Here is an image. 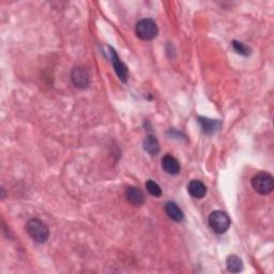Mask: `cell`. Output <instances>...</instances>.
Wrapping results in <instances>:
<instances>
[{"label": "cell", "instance_id": "4fadbf2b", "mask_svg": "<svg viewBox=\"0 0 274 274\" xmlns=\"http://www.w3.org/2000/svg\"><path fill=\"white\" fill-rule=\"evenodd\" d=\"M144 149L150 155H157L160 152V144L153 135H148L144 139Z\"/></svg>", "mask_w": 274, "mask_h": 274}, {"label": "cell", "instance_id": "ba28073f", "mask_svg": "<svg viewBox=\"0 0 274 274\" xmlns=\"http://www.w3.org/2000/svg\"><path fill=\"white\" fill-rule=\"evenodd\" d=\"M162 168L168 175L176 176L180 172V163L171 154H166L162 159Z\"/></svg>", "mask_w": 274, "mask_h": 274}, {"label": "cell", "instance_id": "8992f818", "mask_svg": "<svg viewBox=\"0 0 274 274\" xmlns=\"http://www.w3.org/2000/svg\"><path fill=\"white\" fill-rule=\"evenodd\" d=\"M108 48H109L111 64H113V66H114L116 74L118 75V77L120 78V80H122L123 83H127L128 75H129V71H128L127 66L121 61V59L119 58V56H118V54L116 53V51L113 47H108Z\"/></svg>", "mask_w": 274, "mask_h": 274}, {"label": "cell", "instance_id": "7c38bea8", "mask_svg": "<svg viewBox=\"0 0 274 274\" xmlns=\"http://www.w3.org/2000/svg\"><path fill=\"white\" fill-rule=\"evenodd\" d=\"M226 268L228 272L239 273L243 270V261L237 255H230L226 259Z\"/></svg>", "mask_w": 274, "mask_h": 274}, {"label": "cell", "instance_id": "9c48e42d", "mask_svg": "<svg viewBox=\"0 0 274 274\" xmlns=\"http://www.w3.org/2000/svg\"><path fill=\"white\" fill-rule=\"evenodd\" d=\"M198 123L201 124V127L206 134H213L216 131H219L221 128V122L219 120L210 119V118L205 117H198Z\"/></svg>", "mask_w": 274, "mask_h": 274}, {"label": "cell", "instance_id": "6da1fadb", "mask_svg": "<svg viewBox=\"0 0 274 274\" xmlns=\"http://www.w3.org/2000/svg\"><path fill=\"white\" fill-rule=\"evenodd\" d=\"M28 235L38 243H44L49 237L48 227L39 219H30L26 223Z\"/></svg>", "mask_w": 274, "mask_h": 274}, {"label": "cell", "instance_id": "52a82bcc", "mask_svg": "<svg viewBox=\"0 0 274 274\" xmlns=\"http://www.w3.org/2000/svg\"><path fill=\"white\" fill-rule=\"evenodd\" d=\"M126 197L127 201L135 206V207H140L145 204V195L141 192L140 189L136 188V186H129L126 190Z\"/></svg>", "mask_w": 274, "mask_h": 274}, {"label": "cell", "instance_id": "30bf717a", "mask_svg": "<svg viewBox=\"0 0 274 274\" xmlns=\"http://www.w3.org/2000/svg\"><path fill=\"white\" fill-rule=\"evenodd\" d=\"M165 212L171 220L175 222H182L184 220L183 211L173 202H168L165 204Z\"/></svg>", "mask_w": 274, "mask_h": 274}, {"label": "cell", "instance_id": "5bb4252c", "mask_svg": "<svg viewBox=\"0 0 274 274\" xmlns=\"http://www.w3.org/2000/svg\"><path fill=\"white\" fill-rule=\"evenodd\" d=\"M146 189L154 197H160L162 195L161 186L157 182H154L153 180H148L146 182Z\"/></svg>", "mask_w": 274, "mask_h": 274}, {"label": "cell", "instance_id": "3957f363", "mask_svg": "<svg viewBox=\"0 0 274 274\" xmlns=\"http://www.w3.org/2000/svg\"><path fill=\"white\" fill-rule=\"evenodd\" d=\"M135 33L142 41H151L157 38L159 29L157 24L151 18H144L136 24Z\"/></svg>", "mask_w": 274, "mask_h": 274}, {"label": "cell", "instance_id": "7a4b0ae2", "mask_svg": "<svg viewBox=\"0 0 274 274\" xmlns=\"http://www.w3.org/2000/svg\"><path fill=\"white\" fill-rule=\"evenodd\" d=\"M252 186L260 195H268L274 189V180L272 175L267 171L257 172L252 178Z\"/></svg>", "mask_w": 274, "mask_h": 274}, {"label": "cell", "instance_id": "5b68a950", "mask_svg": "<svg viewBox=\"0 0 274 274\" xmlns=\"http://www.w3.org/2000/svg\"><path fill=\"white\" fill-rule=\"evenodd\" d=\"M71 79L74 86L78 89H86L89 86V73L83 67L74 68L71 72Z\"/></svg>", "mask_w": 274, "mask_h": 274}, {"label": "cell", "instance_id": "277c9868", "mask_svg": "<svg viewBox=\"0 0 274 274\" xmlns=\"http://www.w3.org/2000/svg\"><path fill=\"white\" fill-rule=\"evenodd\" d=\"M230 224H232L230 217L223 211L216 210L209 215V225L215 234H225L229 229Z\"/></svg>", "mask_w": 274, "mask_h": 274}, {"label": "cell", "instance_id": "9a60e30c", "mask_svg": "<svg viewBox=\"0 0 274 274\" xmlns=\"http://www.w3.org/2000/svg\"><path fill=\"white\" fill-rule=\"evenodd\" d=\"M232 44H233V47L235 48V51L242 56H248L251 54V47L244 44L243 42L233 41Z\"/></svg>", "mask_w": 274, "mask_h": 274}, {"label": "cell", "instance_id": "8fae6325", "mask_svg": "<svg viewBox=\"0 0 274 274\" xmlns=\"http://www.w3.org/2000/svg\"><path fill=\"white\" fill-rule=\"evenodd\" d=\"M188 191L192 197L197 199H202L207 194V188L199 180H192L188 184Z\"/></svg>", "mask_w": 274, "mask_h": 274}]
</instances>
